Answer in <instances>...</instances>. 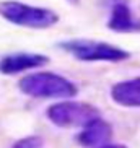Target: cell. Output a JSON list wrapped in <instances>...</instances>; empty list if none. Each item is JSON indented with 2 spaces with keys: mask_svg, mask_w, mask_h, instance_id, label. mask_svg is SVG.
<instances>
[{
  "mask_svg": "<svg viewBox=\"0 0 140 148\" xmlns=\"http://www.w3.org/2000/svg\"><path fill=\"white\" fill-rule=\"evenodd\" d=\"M18 86L25 95L34 98H73L78 90L70 80L52 72H39L23 77Z\"/></svg>",
  "mask_w": 140,
  "mask_h": 148,
  "instance_id": "cell-1",
  "label": "cell"
},
{
  "mask_svg": "<svg viewBox=\"0 0 140 148\" xmlns=\"http://www.w3.org/2000/svg\"><path fill=\"white\" fill-rule=\"evenodd\" d=\"M0 16L13 25L33 29H46L59 21V15L52 10L33 7L15 0H7L0 3Z\"/></svg>",
  "mask_w": 140,
  "mask_h": 148,
  "instance_id": "cell-2",
  "label": "cell"
},
{
  "mask_svg": "<svg viewBox=\"0 0 140 148\" xmlns=\"http://www.w3.org/2000/svg\"><path fill=\"white\" fill-rule=\"evenodd\" d=\"M59 47L77 57L78 60L85 62H121L130 57V54L127 51L117 47V46L91 39H67L62 41Z\"/></svg>",
  "mask_w": 140,
  "mask_h": 148,
  "instance_id": "cell-3",
  "label": "cell"
},
{
  "mask_svg": "<svg viewBox=\"0 0 140 148\" xmlns=\"http://www.w3.org/2000/svg\"><path fill=\"white\" fill-rule=\"evenodd\" d=\"M47 117L59 127H85L98 119V109L85 103L62 101L47 109Z\"/></svg>",
  "mask_w": 140,
  "mask_h": 148,
  "instance_id": "cell-4",
  "label": "cell"
},
{
  "mask_svg": "<svg viewBox=\"0 0 140 148\" xmlns=\"http://www.w3.org/2000/svg\"><path fill=\"white\" fill-rule=\"evenodd\" d=\"M49 59L43 54H31V52H16L10 54L0 59V73L15 75L25 70L38 69L41 65H46Z\"/></svg>",
  "mask_w": 140,
  "mask_h": 148,
  "instance_id": "cell-5",
  "label": "cell"
},
{
  "mask_svg": "<svg viewBox=\"0 0 140 148\" xmlns=\"http://www.w3.org/2000/svg\"><path fill=\"white\" fill-rule=\"evenodd\" d=\"M108 28L116 33H140V20L134 16L132 10L124 2H117L113 7Z\"/></svg>",
  "mask_w": 140,
  "mask_h": 148,
  "instance_id": "cell-6",
  "label": "cell"
},
{
  "mask_svg": "<svg viewBox=\"0 0 140 148\" xmlns=\"http://www.w3.org/2000/svg\"><path fill=\"white\" fill-rule=\"evenodd\" d=\"M113 99L121 106L139 108L140 106V77L116 83L111 90Z\"/></svg>",
  "mask_w": 140,
  "mask_h": 148,
  "instance_id": "cell-7",
  "label": "cell"
},
{
  "mask_svg": "<svg viewBox=\"0 0 140 148\" xmlns=\"http://www.w3.org/2000/svg\"><path fill=\"white\" fill-rule=\"evenodd\" d=\"M111 134L113 130L109 124H106L101 119H95L90 124H86L83 130L78 134V142L85 147H96V145L104 143L111 137Z\"/></svg>",
  "mask_w": 140,
  "mask_h": 148,
  "instance_id": "cell-8",
  "label": "cell"
},
{
  "mask_svg": "<svg viewBox=\"0 0 140 148\" xmlns=\"http://www.w3.org/2000/svg\"><path fill=\"white\" fill-rule=\"evenodd\" d=\"M13 148H43V140L39 137H26L13 145Z\"/></svg>",
  "mask_w": 140,
  "mask_h": 148,
  "instance_id": "cell-9",
  "label": "cell"
},
{
  "mask_svg": "<svg viewBox=\"0 0 140 148\" xmlns=\"http://www.w3.org/2000/svg\"><path fill=\"white\" fill-rule=\"evenodd\" d=\"M101 148H126L124 145H106V147H101Z\"/></svg>",
  "mask_w": 140,
  "mask_h": 148,
  "instance_id": "cell-10",
  "label": "cell"
},
{
  "mask_svg": "<svg viewBox=\"0 0 140 148\" xmlns=\"http://www.w3.org/2000/svg\"><path fill=\"white\" fill-rule=\"evenodd\" d=\"M67 2H70V3H78L80 0H67Z\"/></svg>",
  "mask_w": 140,
  "mask_h": 148,
  "instance_id": "cell-11",
  "label": "cell"
}]
</instances>
